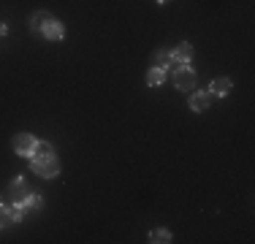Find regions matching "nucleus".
I'll return each instance as SVG.
<instances>
[{"instance_id":"nucleus-1","label":"nucleus","mask_w":255,"mask_h":244,"mask_svg":"<svg viewBox=\"0 0 255 244\" xmlns=\"http://www.w3.org/2000/svg\"><path fill=\"white\" fill-rule=\"evenodd\" d=\"M30 166L38 176H44V179H54V176L60 174V163L57 157H54V149L49 141L44 144H35V152L30 155Z\"/></svg>"},{"instance_id":"nucleus-2","label":"nucleus","mask_w":255,"mask_h":244,"mask_svg":"<svg viewBox=\"0 0 255 244\" xmlns=\"http://www.w3.org/2000/svg\"><path fill=\"white\" fill-rule=\"evenodd\" d=\"M174 87L182 93H193L196 90V71L190 65H182L179 71H174Z\"/></svg>"},{"instance_id":"nucleus-3","label":"nucleus","mask_w":255,"mask_h":244,"mask_svg":"<svg viewBox=\"0 0 255 244\" xmlns=\"http://www.w3.org/2000/svg\"><path fill=\"white\" fill-rule=\"evenodd\" d=\"M35 144H38V141H35L30 133H16V136L11 138V146H14V152H16L19 157H30V155H33V152H35Z\"/></svg>"},{"instance_id":"nucleus-4","label":"nucleus","mask_w":255,"mask_h":244,"mask_svg":"<svg viewBox=\"0 0 255 244\" xmlns=\"http://www.w3.org/2000/svg\"><path fill=\"white\" fill-rule=\"evenodd\" d=\"M41 35H44V38H49V41H60V38L65 35V27H63V22H60V19H54V16H52V19L44 24V30H41Z\"/></svg>"},{"instance_id":"nucleus-5","label":"nucleus","mask_w":255,"mask_h":244,"mask_svg":"<svg viewBox=\"0 0 255 244\" xmlns=\"http://www.w3.org/2000/svg\"><path fill=\"white\" fill-rule=\"evenodd\" d=\"M27 182L22 179V176H16V179H11V185H8V195H11V201H22L25 204V198H27Z\"/></svg>"},{"instance_id":"nucleus-6","label":"nucleus","mask_w":255,"mask_h":244,"mask_svg":"<svg viewBox=\"0 0 255 244\" xmlns=\"http://www.w3.org/2000/svg\"><path fill=\"white\" fill-rule=\"evenodd\" d=\"M212 98L215 95H209V93H193L190 95V109L193 112H206L209 103H212Z\"/></svg>"},{"instance_id":"nucleus-7","label":"nucleus","mask_w":255,"mask_h":244,"mask_svg":"<svg viewBox=\"0 0 255 244\" xmlns=\"http://www.w3.org/2000/svg\"><path fill=\"white\" fill-rule=\"evenodd\" d=\"M171 60H174V54L168 52V49H157V52L152 54V68H171Z\"/></svg>"},{"instance_id":"nucleus-8","label":"nucleus","mask_w":255,"mask_h":244,"mask_svg":"<svg viewBox=\"0 0 255 244\" xmlns=\"http://www.w3.org/2000/svg\"><path fill=\"white\" fill-rule=\"evenodd\" d=\"M52 19V14L49 11H35L33 16H30V30H33L35 35H41V30H44V24Z\"/></svg>"},{"instance_id":"nucleus-9","label":"nucleus","mask_w":255,"mask_h":244,"mask_svg":"<svg viewBox=\"0 0 255 244\" xmlns=\"http://www.w3.org/2000/svg\"><path fill=\"white\" fill-rule=\"evenodd\" d=\"M231 93V79H215V82L209 84V95H217V98H223V95H228Z\"/></svg>"},{"instance_id":"nucleus-10","label":"nucleus","mask_w":255,"mask_h":244,"mask_svg":"<svg viewBox=\"0 0 255 244\" xmlns=\"http://www.w3.org/2000/svg\"><path fill=\"white\" fill-rule=\"evenodd\" d=\"M163 82H166V71L163 68H149L147 71V84L149 87H160Z\"/></svg>"},{"instance_id":"nucleus-11","label":"nucleus","mask_w":255,"mask_h":244,"mask_svg":"<svg viewBox=\"0 0 255 244\" xmlns=\"http://www.w3.org/2000/svg\"><path fill=\"white\" fill-rule=\"evenodd\" d=\"M193 57V46L187 44V41H182V44L177 46V52H174V60H179V63H190Z\"/></svg>"},{"instance_id":"nucleus-12","label":"nucleus","mask_w":255,"mask_h":244,"mask_svg":"<svg viewBox=\"0 0 255 244\" xmlns=\"http://www.w3.org/2000/svg\"><path fill=\"white\" fill-rule=\"evenodd\" d=\"M149 242L152 244H166V242H171V234H168L166 228H155V231H149Z\"/></svg>"},{"instance_id":"nucleus-13","label":"nucleus","mask_w":255,"mask_h":244,"mask_svg":"<svg viewBox=\"0 0 255 244\" xmlns=\"http://www.w3.org/2000/svg\"><path fill=\"white\" fill-rule=\"evenodd\" d=\"M25 206H27V209H41V206H44V198H41L38 193H27Z\"/></svg>"},{"instance_id":"nucleus-14","label":"nucleus","mask_w":255,"mask_h":244,"mask_svg":"<svg viewBox=\"0 0 255 244\" xmlns=\"http://www.w3.org/2000/svg\"><path fill=\"white\" fill-rule=\"evenodd\" d=\"M8 33V27H5V22H0V35H5Z\"/></svg>"},{"instance_id":"nucleus-15","label":"nucleus","mask_w":255,"mask_h":244,"mask_svg":"<svg viewBox=\"0 0 255 244\" xmlns=\"http://www.w3.org/2000/svg\"><path fill=\"white\" fill-rule=\"evenodd\" d=\"M157 3H160V5H163V3H168V0H157Z\"/></svg>"}]
</instances>
